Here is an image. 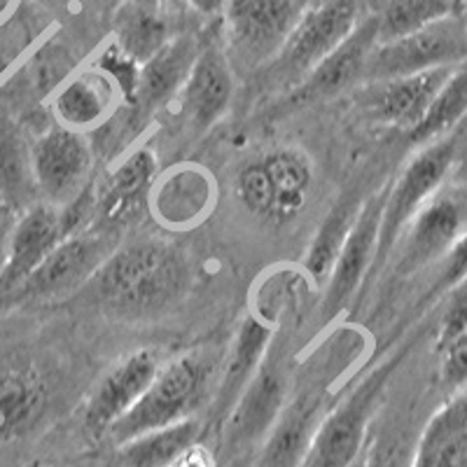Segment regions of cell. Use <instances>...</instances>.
<instances>
[{
  "mask_svg": "<svg viewBox=\"0 0 467 467\" xmlns=\"http://www.w3.org/2000/svg\"><path fill=\"white\" fill-rule=\"evenodd\" d=\"M187 283L185 253L169 241L143 239L117 245L85 287L108 314L143 318L173 306Z\"/></svg>",
  "mask_w": 467,
  "mask_h": 467,
  "instance_id": "1",
  "label": "cell"
},
{
  "mask_svg": "<svg viewBox=\"0 0 467 467\" xmlns=\"http://www.w3.org/2000/svg\"><path fill=\"white\" fill-rule=\"evenodd\" d=\"M290 358L287 341L274 335L255 377L250 379L244 393L220 425L218 467H236L253 461L262 441L269 437L290 400Z\"/></svg>",
  "mask_w": 467,
  "mask_h": 467,
  "instance_id": "2",
  "label": "cell"
},
{
  "mask_svg": "<svg viewBox=\"0 0 467 467\" xmlns=\"http://www.w3.org/2000/svg\"><path fill=\"white\" fill-rule=\"evenodd\" d=\"M213 372L215 358L206 350H192L164 362L139 402L108 428V437L119 446L143 432L197 416L211 393Z\"/></svg>",
  "mask_w": 467,
  "mask_h": 467,
  "instance_id": "3",
  "label": "cell"
},
{
  "mask_svg": "<svg viewBox=\"0 0 467 467\" xmlns=\"http://www.w3.org/2000/svg\"><path fill=\"white\" fill-rule=\"evenodd\" d=\"M404 353L407 348H400L390 358L379 362L372 372L353 386L350 393H346L335 407L325 411L311 437L302 467H350L360 461L379 402Z\"/></svg>",
  "mask_w": 467,
  "mask_h": 467,
  "instance_id": "4",
  "label": "cell"
},
{
  "mask_svg": "<svg viewBox=\"0 0 467 467\" xmlns=\"http://www.w3.org/2000/svg\"><path fill=\"white\" fill-rule=\"evenodd\" d=\"M314 187V164L295 148H278L248 161L236 175V197L266 223L283 224L299 215Z\"/></svg>",
  "mask_w": 467,
  "mask_h": 467,
  "instance_id": "5",
  "label": "cell"
},
{
  "mask_svg": "<svg viewBox=\"0 0 467 467\" xmlns=\"http://www.w3.org/2000/svg\"><path fill=\"white\" fill-rule=\"evenodd\" d=\"M119 245V232L110 227H85L58 241L57 248L36 266L31 276L12 292L7 302H52L68 297L89 283L103 262Z\"/></svg>",
  "mask_w": 467,
  "mask_h": 467,
  "instance_id": "6",
  "label": "cell"
},
{
  "mask_svg": "<svg viewBox=\"0 0 467 467\" xmlns=\"http://www.w3.org/2000/svg\"><path fill=\"white\" fill-rule=\"evenodd\" d=\"M314 0H227L223 16L227 57L245 68H266Z\"/></svg>",
  "mask_w": 467,
  "mask_h": 467,
  "instance_id": "7",
  "label": "cell"
},
{
  "mask_svg": "<svg viewBox=\"0 0 467 467\" xmlns=\"http://www.w3.org/2000/svg\"><path fill=\"white\" fill-rule=\"evenodd\" d=\"M358 22V0H314L276 58L266 66L269 80L295 89L327 54L344 43Z\"/></svg>",
  "mask_w": 467,
  "mask_h": 467,
  "instance_id": "8",
  "label": "cell"
},
{
  "mask_svg": "<svg viewBox=\"0 0 467 467\" xmlns=\"http://www.w3.org/2000/svg\"><path fill=\"white\" fill-rule=\"evenodd\" d=\"M453 160H456L453 140L440 139L435 143L423 145L414 160L404 166L398 181L388 187L372 274H377L386 265L388 257L393 255L400 236L404 234L407 224L416 218V213L435 197L451 171Z\"/></svg>",
  "mask_w": 467,
  "mask_h": 467,
  "instance_id": "9",
  "label": "cell"
},
{
  "mask_svg": "<svg viewBox=\"0 0 467 467\" xmlns=\"http://www.w3.org/2000/svg\"><path fill=\"white\" fill-rule=\"evenodd\" d=\"M462 64H467V26L451 15L420 31L374 45L362 80H390Z\"/></svg>",
  "mask_w": 467,
  "mask_h": 467,
  "instance_id": "10",
  "label": "cell"
},
{
  "mask_svg": "<svg viewBox=\"0 0 467 467\" xmlns=\"http://www.w3.org/2000/svg\"><path fill=\"white\" fill-rule=\"evenodd\" d=\"M94 154L85 133L54 127L31 143V171L40 202L66 208L89 187Z\"/></svg>",
  "mask_w": 467,
  "mask_h": 467,
  "instance_id": "11",
  "label": "cell"
},
{
  "mask_svg": "<svg viewBox=\"0 0 467 467\" xmlns=\"http://www.w3.org/2000/svg\"><path fill=\"white\" fill-rule=\"evenodd\" d=\"M383 202H386V190L377 192L367 202H362L360 211H358L356 223L350 227L335 260V266L329 271L327 283H325V297L323 306H320L325 323L335 318L339 311H344V306L362 285L367 274H372Z\"/></svg>",
  "mask_w": 467,
  "mask_h": 467,
  "instance_id": "12",
  "label": "cell"
},
{
  "mask_svg": "<svg viewBox=\"0 0 467 467\" xmlns=\"http://www.w3.org/2000/svg\"><path fill=\"white\" fill-rule=\"evenodd\" d=\"M379 43V26L377 16H367L360 19L358 26L353 28L344 43L335 49L332 54L320 61L311 73L299 82L290 94L285 96L283 106L297 108L308 106V103L325 101L332 96L341 94L344 89L356 85L358 80L365 78L367 58L372 54L374 45Z\"/></svg>",
  "mask_w": 467,
  "mask_h": 467,
  "instance_id": "13",
  "label": "cell"
},
{
  "mask_svg": "<svg viewBox=\"0 0 467 467\" xmlns=\"http://www.w3.org/2000/svg\"><path fill=\"white\" fill-rule=\"evenodd\" d=\"M164 365L160 350L140 348L117 362L94 388L85 407V425L94 432H108L115 420L122 419L140 395L148 390L160 367Z\"/></svg>",
  "mask_w": 467,
  "mask_h": 467,
  "instance_id": "14",
  "label": "cell"
},
{
  "mask_svg": "<svg viewBox=\"0 0 467 467\" xmlns=\"http://www.w3.org/2000/svg\"><path fill=\"white\" fill-rule=\"evenodd\" d=\"M327 393L308 383L287 400L283 414L262 441L248 467H302L308 444L327 411Z\"/></svg>",
  "mask_w": 467,
  "mask_h": 467,
  "instance_id": "15",
  "label": "cell"
},
{
  "mask_svg": "<svg viewBox=\"0 0 467 467\" xmlns=\"http://www.w3.org/2000/svg\"><path fill=\"white\" fill-rule=\"evenodd\" d=\"M462 229H465L462 208L453 199L435 194L416 213V218L407 224L395 245V250L400 248L398 265H395L398 276H411L432 262H440L453 241L461 236Z\"/></svg>",
  "mask_w": 467,
  "mask_h": 467,
  "instance_id": "16",
  "label": "cell"
},
{
  "mask_svg": "<svg viewBox=\"0 0 467 467\" xmlns=\"http://www.w3.org/2000/svg\"><path fill=\"white\" fill-rule=\"evenodd\" d=\"M66 236L61 211L45 202H37L15 218L10 234V257L0 276V304L12 297V292L31 276L36 266L57 248Z\"/></svg>",
  "mask_w": 467,
  "mask_h": 467,
  "instance_id": "17",
  "label": "cell"
},
{
  "mask_svg": "<svg viewBox=\"0 0 467 467\" xmlns=\"http://www.w3.org/2000/svg\"><path fill=\"white\" fill-rule=\"evenodd\" d=\"M458 68V66H456ZM453 68L425 70L416 75H402L390 80L367 82L362 106L379 124L395 127L400 131H411L419 127L425 110L432 103L440 87Z\"/></svg>",
  "mask_w": 467,
  "mask_h": 467,
  "instance_id": "18",
  "label": "cell"
},
{
  "mask_svg": "<svg viewBox=\"0 0 467 467\" xmlns=\"http://www.w3.org/2000/svg\"><path fill=\"white\" fill-rule=\"evenodd\" d=\"M157 154L150 148H139L129 152L110 173L94 197V218L89 227L117 229L136 215L145 199H150L154 178H157Z\"/></svg>",
  "mask_w": 467,
  "mask_h": 467,
  "instance_id": "19",
  "label": "cell"
},
{
  "mask_svg": "<svg viewBox=\"0 0 467 467\" xmlns=\"http://www.w3.org/2000/svg\"><path fill=\"white\" fill-rule=\"evenodd\" d=\"M182 115L197 131H206L227 112L234 96V70L218 43L202 45L182 85Z\"/></svg>",
  "mask_w": 467,
  "mask_h": 467,
  "instance_id": "20",
  "label": "cell"
},
{
  "mask_svg": "<svg viewBox=\"0 0 467 467\" xmlns=\"http://www.w3.org/2000/svg\"><path fill=\"white\" fill-rule=\"evenodd\" d=\"M271 339H274V329L266 323L262 316L250 314L248 318L241 323L239 335L234 337L232 350L223 362V377H220L218 386L213 390L211 400V423L223 425L232 407L236 404L239 395L244 393V388L248 386L250 379L255 377L257 367H260L262 358H265L266 348H269Z\"/></svg>",
  "mask_w": 467,
  "mask_h": 467,
  "instance_id": "21",
  "label": "cell"
},
{
  "mask_svg": "<svg viewBox=\"0 0 467 467\" xmlns=\"http://www.w3.org/2000/svg\"><path fill=\"white\" fill-rule=\"evenodd\" d=\"M199 49L202 45L197 37L175 36L140 66L139 89L131 103L140 119L164 106L171 96L182 89L192 66L197 61Z\"/></svg>",
  "mask_w": 467,
  "mask_h": 467,
  "instance_id": "22",
  "label": "cell"
},
{
  "mask_svg": "<svg viewBox=\"0 0 467 467\" xmlns=\"http://www.w3.org/2000/svg\"><path fill=\"white\" fill-rule=\"evenodd\" d=\"M411 467H467V386L449 395L425 423Z\"/></svg>",
  "mask_w": 467,
  "mask_h": 467,
  "instance_id": "23",
  "label": "cell"
},
{
  "mask_svg": "<svg viewBox=\"0 0 467 467\" xmlns=\"http://www.w3.org/2000/svg\"><path fill=\"white\" fill-rule=\"evenodd\" d=\"M150 192V208L166 227L182 229L202 223L213 206L211 175L197 166H182Z\"/></svg>",
  "mask_w": 467,
  "mask_h": 467,
  "instance_id": "24",
  "label": "cell"
},
{
  "mask_svg": "<svg viewBox=\"0 0 467 467\" xmlns=\"http://www.w3.org/2000/svg\"><path fill=\"white\" fill-rule=\"evenodd\" d=\"M115 82L99 68L85 70L66 80L54 94L52 110L57 122L73 131L87 133L106 122L117 103Z\"/></svg>",
  "mask_w": 467,
  "mask_h": 467,
  "instance_id": "25",
  "label": "cell"
},
{
  "mask_svg": "<svg viewBox=\"0 0 467 467\" xmlns=\"http://www.w3.org/2000/svg\"><path fill=\"white\" fill-rule=\"evenodd\" d=\"M49 407V390L33 369L0 374V440H22L36 431Z\"/></svg>",
  "mask_w": 467,
  "mask_h": 467,
  "instance_id": "26",
  "label": "cell"
},
{
  "mask_svg": "<svg viewBox=\"0 0 467 467\" xmlns=\"http://www.w3.org/2000/svg\"><path fill=\"white\" fill-rule=\"evenodd\" d=\"M203 425L197 416L143 432L117 446L124 467H171L199 444Z\"/></svg>",
  "mask_w": 467,
  "mask_h": 467,
  "instance_id": "27",
  "label": "cell"
},
{
  "mask_svg": "<svg viewBox=\"0 0 467 467\" xmlns=\"http://www.w3.org/2000/svg\"><path fill=\"white\" fill-rule=\"evenodd\" d=\"M37 197L31 171V145L7 115H0V211H26Z\"/></svg>",
  "mask_w": 467,
  "mask_h": 467,
  "instance_id": "28",
  "label": "cell"
},
{
  "mask_svg": "<svg viewBox=\"0 0 467 467\" xmlns=\"http://www.w3.org/2000/svg\"><path fill=\"white\" fill-rule=\"evenodd\" d=\"M171 37L173 36L161 10L133 5L131 0H124L117 5L115 19H112V43L140 66L160 52Z\"/></svg>",
  "mask_w": 467,
  "mask_h": 467,
  "instance_id": "29",
  "label": "cell"
},
{
  "mask_svg": "<svg viewBox=\"0 0 467 467\" xmlns=\"http://www.w3.org/2000/svg\"><path fill=\"white\" fill-rule=\"evenodd\" d=\"M362 202L356 197L341 199L332 211L327 213V218L316 232V239L311 241L306 250V260H304V269L311 276L316 285L325 287L329 278V271L335 266L337 255H339L341 245H344L346 236H348L350 227L356 223V215L360 211Z\"/></svg>",
  "mask_w": 467,
  "mask_h": 467,
  "instance_id": "30",
  "label": "cell"
},
{
  "mask_svg": "<svg viewBox=\"0 0 467 467\" xmlns=\"http://www.w3.org/2000/svg\"><path fill=\"white\" fill-rule=\"evenodd\" d=\"M467 115V64L458 66L446 78L444 85L435 94L432 103L425 110L419 127L409 131V139L416 145H428L446 139L462 117Z\"/></svg>",
  "mask_w": 467,
  "mask_h": 467,
  "instance_id": "31",
  "label": "cell"
},
{
  "mask_svg": "<svg viewBox=\"0 0 467 467\" xmlns=\"http://www.w3.org/2000/svg\"><path fill=\"white\" fill-rule=\"evenodd\" d=\"M456 15V0H383L377 12L379 43L420 31L431 24Z\"/></svg>",
  "mask_w": 467,
  "mask_h": 467,
  "instance_id": "32",
  "label": "cell"
},
{
  "mask_svg": "<svg viewBox=\"0 0 467 467\" xmlns=\"http://www.w3.org/2000/svg\"><path fill=\"white\" fill-rule=\"evenodd\" d=\"M440 353V381L449 395L467 386V329L451 337L444 344H437Z\"/></svg>",
  "mask_w": 467,
  "mask_h": 467,
  "instance_id": "33",
  "label": "cell"
},
{
  "mask_svg": "<svg viewBox=\"0 0 467 467\" xmlns=\"http://www.w3.org/2000/svg\"><path fill=\"white\" fill-rule=\"evenodd\" d=\"M467 278V229L451 244V248L446 250L444 257L440 260V271H437V281L432 292L441 295L449 292Z\"/></svg>",
  "mask_w": 467,
  "mask_h": 467,
  "instance_id": "34",
  "label": "cell"
},
{
  "mask_svg": "<svg viewBox=\"0 0 467 467\" xmlns=\"http://www.w3.org/2000/svg\"><path fill=\"white\" fill-rule=\"evenodd\" d=\"M462 329H467V278L458 283L453 290H449V302H446L444 316H441L437 344H444L451 337L461 335Z\"/></svg>",
  "mask_w": 467,
  "mask_h": 467,
  "instance_id": "35",
  "label": "cell"
},
{
  "mask_svg": "<svg viewBox=\"0 0 467 467\" xmlns=\"http://www.w3.org/2000/svg\"><path fill=\"white\" fill-rule=\"evenodd\" d=\"M362 467H411V453H404L398 441L377 440L367 444Z\"/></svg>",
  "mask_w": 467,
  "mask_h": 467,
  "instance_id": "36",
  "label": "cell"
},
{
  "mask_svg": "<svg viewBox=\"0 0 467 467\" xmlns=\"http://www.w3.org/2000/svg\"><path fill=\"white\" fill-rule=\"evenodd\" d=\"M171 467H218V462L213 461V458H208L197 444L194 449H190L181 461H175Z\"/></svg>",
  "mask_w": 467,
  "mask_h": 467,
  "instance_id": "37",
  "label": "cell"
},
{
  "mask_svg": "<svg viewBox=\"0 0 467 467\" xmlns=\"http://www.w3.org/2000/svg\"><path fill=\"white\" fill-rule=\"evenodd\" d=\"M15 218H0V276L7 266V257H10V234Z\"/></svg>",
  "mask_w": 467,
  "mask_h": 467,
  "instance_id": "38",
  "label": "cell"
},
{
  "mask_svg": "<svg viewBox=\"0 0 467 467\" xmlns=\"http://www.w3.org/2000/svg\"><path fill=\"white\" fill-rule=\"evenodd\" d=\"M185 3L203 16H220L227 5V0H185Z\"/></svg>",
  "mask_w": 467,
  "mask_h": 467,
  "instance_id": "39",
  "label": "cell"
},
{
  "mask_svg": "<svg viewBox=\"0 0 467 467\" xmlns=\"http://www.w3.org/2000/svg\"><path fill=\"white\" fill-rule=\"evenodd\" d=\"M16 7H19V0H0V26L10 22V16L15 15Z\"/></svg>",
  "mask_w": 467,
  "mask_h": 467,
  "instance_id": "40",
  "label": "cell"
},
{
  "mask_svg": "<svg viewBox=\"0 0 467 467\" xmlns=\"http://www.w3.org/2000/svg\"><path fill=\"white\" fill-rule=\"evenodd\" d=\"M131 3H133V5L148 7V10H161L166 0H131Z\"/></svg>",
  "mask_w": 467,
  "mask_h": 467,
  "instance_id": "41",
  "label": "cell"
},
{
  "mask_svg": "<svg viewBox=\"0 0 467 467\" xmlns=\"http://www.w3.org/2000/svg\"><path fill=\"white\" fill-rule=\"evenodd\" d=\"M45 5H54V7H73L80 5L82 0H43Z\"/></svg>",
  "mask_w": 467,
  "mask_h": 467,
  "instance_id": "42",
  "label": "cell"
},
{
  "mask_svg": "<svg viewBox=\"0 0 467 467\" xmlns=\"http://www.w3.org/2000/svg\"><path fill=\"white\" fill-rule=\"evenodd\" d=\"M362 461H365V453H362V458H360V461H358V462H353V465H350V467H362Z\"/></svg>",
  "mask_w": 467,
  "mask_h": 467,
  "instance_id": "43",
  "label": "cell"
},
{
  "mask_svg": "<svg viewBox=\"0 0 467 467\" xmlns=\"http://www.w3.org/2000/svg\"><path fill=\"white\" fill-rule=\"evenodd\" d=\"M110 3H115V5H119V3H124V0H110Z\"/></svg>",
  "mask_w": 467,
  "mask_h": 467,
  "instance_id": "44",
  "label": "cell"
}]
</instances>
